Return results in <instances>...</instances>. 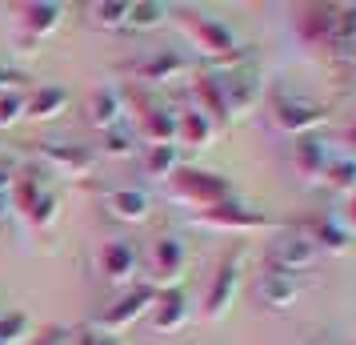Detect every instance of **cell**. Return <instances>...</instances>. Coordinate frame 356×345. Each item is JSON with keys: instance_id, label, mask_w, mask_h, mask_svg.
I'll return each instance as SVG.
<instances>
[{"instance_id": "6da1fadb", "label": "cell", "mask_w": 356, "mask_h": 345, "mask_svg": "<svg viewBox=\"0 0 356 345\" xmlns=\"http://www.w3.org/2000/svg\"><path fill=\"white\" fill-rule=\"evenodd\" d=\"M177 20H180V29L193 36V45L200 52H209V56H216V61H232V65H236V56H241V40H236V33L228 29L225 20L209 17V13H196V8H177Z\"/></svg>"}, {"instance_id": "7a4b0ae2", "label": "cell", "mask_w": 356, "mask_h": 345, "mask_svg": "<svg viewBox=\"0 0 356 345\" xmlns=\"http://www.w3.org/2000/svg\"><path fill=\"white\" fill-rule=\"evenodd\" d=\"M216 81H220V93H225L228 121H232V116L248 113L260 100V93H264V68L244 56V61H236L228 72H216Z\"/></svg>"}, {"instance_id": "3957f363", "label": "cell", "mask_w": 356, "mask_h": 345, "mask_svg": "<svg viewBox=\"0 0 356 345\" xmlns=\"http://www.w3.org/2000/svg\"><path fill=\"white\" fill-rule=\"evenodd\" d=\"M328 109L312 97H296V93H276L273 97V121L284 132H296V137H308L312 129H321Z\"/></svg>"}, {"instance_id": "277c9868", "label": "cell", "mask_w": 356, "mask_h": 345, "mask_svg": "<svg viewBox=\"0 0 356 345\" xmlns=\"http://www.w3.org/2000/svg\"><path fill=\"white\" fill-rule=\"evenodd\" d=\"M244 257H248V249L244 245H236L232 253L220 257L216 273H212V289H209V297H204V317L220 321V317L228 313L232 297H236V285H241V273H244Z\"/></svg>"}, {"instance_id": "5b68a950", "label": "cell", "mask_w": 356, "mask_h": 345, "mask_svg": "<svg viewBox=\"0 0 356 345\" xmlns=\"http://www.w3.org/2000/svg\"><path fill=\"white\" fill-rule=\"evenodd\" d=\"M172 185L184 201H193L200 209H212L220 201L232 197V181L220 177V173H209V169H177L172 173Z\"/></svg>"}, {"instance_id": "8992f818", "label": "cell", "mask_w": 356, "mask_h": 345, "mask_svg": "<svg viewBox=\"0 0 356 345\" xmlns=\"http://www.w3.org/2000/svg\"><path fill=\"white\" fill-rule=\"evenodd\" d=\"M316 257H321L316 245L296 229V233H280L273 245H268V257H264V261H268V269H276V273H296V277H300L305 269L316 265Z\"/></svg>"}, {"instance_id": "52a82bcc", "label": "cell", "mask_w": 356, "mask_h": 345, "mask_svg": "<svg viewBox=\"0 0 356 345\" xmlns=\"http://www.w3.org/2000/svg\"><path fill=\"white\" fill-rule=\"evenodd\" d=\"M40 161L56 169L60 177H88L97 169V153L88 145H72V141H40L36 145Z\"/></svg>"}, {"instance_id": "ba28073f", "label": "cell", "mask_w": 356, "mask_h": 345, "mask_svg": "<svg viewBox=\"0 0 356 345\" xmlns=\"http://www.w3.org/2000/svg\"><path fill=\"white\" fill-rule=\"evenodd\" d=\"M200 225H209V229H268L273 225V217L252 209V205H244V201L228 197L220 205H212V209H200L196 213Z\"/></svg>"}, {"instance_id": "9c48e42d", "label": "cell", "mask_w": 356, "mask_h": 345, "mask_svg": "<svg viewBox=\"0 0 356 345\" xmlns=\"http://www.w3.org/2000/svg\"><path fill=\"white\" fill-rule=\"evenodd\" d=\"M136 109H140V137L152 141V145H177V113L164 105V100L148 97V93H136Z\"/></svg>"}, {"instance_id": "30bf717a", "label": "cell", "mask_w": 356, "mask_h": 345, "mask_svg": "<svg viewBox=\"0 0 356 345\" xmlns=\"http://www.w3.org/2000/svg\"><path fill=\"white\" fill-rule=\"evenodd\" d=\"M156 297H161V289L156 285H136V289H129V293L116 301L113 309H104V317H100V325L97 329H104V333H113V329H124V325H132L136 317H145V313H152V305H156Z\"/></svg>"}, {"instance_id": "8fae6325", "label": "cell", "mask_w": 356, "mask_h": 345, "mask_svg": "<svg viewBox=\"0 0 356 345\" xmlns=\"http://www.w3.org/2000/svg\"><path fill=\"white\" fill-rule=\"evenodd\" d=\"M300 289H305V281L296 277V273H276V269H264L257 277V301L264 305V309H289L292 301L300 297Z\"/></svg>"}, {"instance_id": "7c38bea8", "label": "cell", "mask_w": 356, "mask_h": 345, "mask_svg": "<svg viewBox=\"0 0 356 345\" xmlns=\"http://www.w3.org/2000/svg\"><path fill=\"white\" fill-rule=\"evenodd\" d=\"M84 116H88V125L100 129V132L124 125V97H120V89H113V84L92 89V93H88V105H84Z\"/></svg>"}, {"instance_id": "4fadbf2b", "label": "cell", "mask_w": 356, "mask_h": 345, "mask_svg": "<svg viewBox=\"0 0 356 345\" xmlns=\"http://www.w3.org/2000/svg\"><path fill=\"white\" fill-rule=\"evenodd\" d=\"M188 68H193L188 56H180L177 49H161V52H152V56H145L140 65H132V72H136L140 81H148V84H164V81L184 77Z\"/></svg>"}, {"instance_id": "5bb4252c", "label": "cell", "mask_w": 356, "mask_h": 345, "mask_svg": "<svg viewBox=\"0 0 356 345\" xmlns=\"http://www.w3.org/2000/svg\"><path fill=\"white\" fill-rule=\"evenodd\" d=\"M104 209H108L116 221H132V225H140V221H148V213H152V201H148L145 189L124 185V189H108V193H104Z\"/></svg>"}, {"instance_id": "9a60e30c", "label": "cell", "mask_w": 356, "mask_h": 345, "mask_svg": "<svg viewBox=\"0 0 356 345\" xmlns=\"http://www.w3.org/2000/svg\"><path fill=\"white\" fill-rule=\"evenodd\" d=\"M184 241L180 237H172V233H164V237H156L152 241V253H148V265H152V277H161V281H168V277H177L180 269H184Z\"/></svg>"}, {"instance_id": "2e32d148", "label": "cell", "mask_w": 356, "mask_h": 345, "mask_svg": "<svg viewBox=\"0 0 356 345\" xmlns=\"http://www.w3.org/2000/svg\"><path fill=\"white\" fill-rule=\"evenodd\" d=\"M60 20H65V4L60 0H33V4L20 8V24H24V33L33 40L36 36H49Z\"/></svg>"}, {"instance_id": "e0dca14e", "label": "cell", "mask_w": 356, "mask_h": 345, "mask_svg": "<svg viewBox=\"0 0 356 345\" xmlns=\"http://www.w3.org/2000/svg\"><path fill=\"white\" fill-rule=\"evenodd\" d=\"M184 317H188V301H184V289H164L156 297V305H152V329H161V333H172V329L184 325Z\"/></svg>"}, {"instance_id": "ac0fdd59", "label": "cell", "mask_w": 356, "mask_h": 345, "mask_svg": "<svg viewBox=\"0 0 356 345\" xmlns=\"http://www.w3.org/2000/svg\"><path fill=\"white\" fill-rule=\"evenodd\" d=\"M300 233L316 245V253H348V245H353L348 233L340 229L337 221H328V217H316V221L300 225Z\"/></svg>"}, {"instance_id": "d6986e66", "label": "cell", "mask_w": 356, "mask_h": 345, "mask_svg": "<svg viewBox=\"0 0 356 345\" xmlns=\"http://www.w3.org/2000/svg\"><path fill=\"white\" fill-rule=\"evenodd\" d=\"M100 273L108 281H129L136 273V249L129 241H108L100 249Z\"/></svg>"}, {"instance_id": "ffe728a7", "label": "cell", "mask_w": 356, "mask_h": 345, "mask_svg": "<svg viewBox=\"0 0 356 345\" xmlns=\"http://www.w3.org/2000/svg\"><path fill=\"white\" fill-rule=\"evenodd\" d=\"M193 97H196V113H204L209 121H228V105H225V93H220V81L216 72H200L193 81Z\"/></svg>"}, {"instance_id": "44dd1931", "label": "cell", "mask_w": 356, "mask_h": 345, "mask_svg": "<svg viewBox=\"0 0 356 345\" xmlns=\"http://www.w3.org/2000/svg\"><path fill=\"white\" fill-rule=\"evenodd\" d=\"M65 109H68V89H60V84H44L40 93L24 97V116H33V121H52Z\"/></svg>"}, {"instance_id": "7402d4cb", "label": "cell", "mask_w": 356, "mask_h": 345, "mask_svg": "<svg viewBox=\"0 0 356 345\" xmlns=\"http://www.w3.org/2000/svg\"><path fill=\"white\" fill-rule=\"evenodd\" d=\"M332 20H337V4H308V8H300V33L312 45H328Z\"/></svg>"}, {"instance_id": "603a6c76", "label": "cell", "mask_w": 356, "mask_h": 345, "mask_svg": "<svg viewBox=\"0 0 356 345\" xmlns=\"http://www.w3.org/2000/svg\"><path fill=\"white\" fill-rule=\"evenodd\" d=\"M328 49L337 52V56H353V49H356V4H337Z\"/></svg>"}, {"instance_id": "cb8c5ba5", "label": "cell", "mask_w": 356, "mask_h": 345, "mask_svg": "<svg viewBox=\"0 0 356 345\" xmlns=\"http://www.w3.org/2000/svg\"><path fill=\"white\" fill-rule=\"evenodd\" d=\"M212 132H216V125H212L204 113H196V109H188V113H177V141L188 148H200L212 141Z\"/></svg>"}, {"instance_id": "d4e9b609", "label": "cell", "mask_w": 356, "mask_h": 345, "mask_svg": "<svg viewBox=\"0 0 356 345\" xmlns=\"http://www.w3.org/2000/svg\"><path fill=\"white\" fill-rule=\"evenodd\" d=\"M296 164L305 177H324L328 169V145L321 137H296Z\"/></svg>"}, {"instance_id": "484cf974", "label": "cell", "mask_w": 356, "mask_h": 345, "mask_svg": "<svg viewBox=\"0 0 356 345\" xmlns=\"http://www.w3.org/2000/svg\"><path fill=\"white\" fill-rule=\"evenodd\" d=\"M129 13L132 4L129 0H100V4H88V17L100 29H129Z\"/></svg>"}, {"instance_id": "4316f807", "label": "cell", "mask_w": 356, "mask_h": 345, "mask_svg": "<svg viewBox=\"0 0 356 345\" xmlns=\"http://www.w3.org/2000/svg\"><path fill=\"white\" fill-rule=\"evenodd\" d=\"M164 20H168V4H161V0H136L129 13V29H161Z\"/></svg>"}, {"instance_id": "83f0119b", "label": "cell", "mask_w": 356, "mask_h": 345, "mask_svg": "<svg viewBox=\"0 0 356 345\" xmlns=\"http://www.w3.org/2000/svg\"><path fill=\"white\" fill-rule=\"evenodd\" d=\"M180 169V145H152L148 148V173L152 177H172Z\"/></svg>"}, {"instance_id": "f1b7e54d", "label": "cell", "mask_w": 356, "mask_h": 345, "mask_svg": "<svg viewBox=\"0 0 356 345\" xmlns=\"http://www.w3.org/2000/svg\"><path fill=\"white\" fill-rule=\"evenodd\" d=\"M104 157H129L132 148H136V132L129 129V125H116V129L104 132Z\"/></svg>"}, {"instance_id": "f546056e", "label": "cell", "mask_w": 356, "mask_h": 345, "mask_svg": "<svg viewBox=\"0 0 356 345\" xmlns=\"http://www.w3.org/2000/svg\"><path fill=\"white\" fill-rule=\"evenodd\" d=\"M324 181L332 185V189H356V161L353 157H344V161H328Z\"/></svg>"}, {"instance_id": "4dcf8cb0", "label": "cell", "mask_w": 356, "mask_h": 345, "mask_svg": "<svg viewBox=\"0 0 356 345\" xmlns=\"http://www.w3.org/2000/svg\"><path fill=\"white\" fill-rule=\"evenodd\" d=\"M29 333V317L20 309H13V313H0V342L4 345H13L17 337H24Z\"/></svg>"}, {"instance_id": "1f68e13d", "label": "cell", "mask_w": 356, "mask_h": 345, "mask_svg": "<svg viewBox=\"0 0 356 345\" xmlns=\"http://www.w3.org/2000/svg\"><path fill=\"white\" fill-rule=\"evenodd\" d=\"M20 116H24V97H20V93L0 97V129H4V125H17Z\"/></svg>"}, {"instance_id": "d6a6232c", "label": "cell", "mask_w": 356, "mask_h": 345, "mask_svg": "<svg viewBox=\"0 0 356 345\" xmlns=\"http://www.w3.org/2000/svg\"><path fill=\"white\" fill-rule=\"evenodd\" d=\"M72 345H120V337L116 333H104V329H81Z\"/></svg>"}, {"instance_id": "836d02e7", "label": "cell", "mask_w": 356, "mask_h": 345, "mask_svg": "<svg viewBox=\"0 0 356 345\" xmlns=\"http://www.w3.org/2000/svg\"><path fill=\"white\" fill-rule=\"evenodd\" d=\"M36 345H68V337H65V329H60V325H52V329L40 333V342H36Z\"/></svg>"}, {"instance_id": "e575fe53", "label": "cell", "mask_w": 356, "mask_h": 345, "mask_svg": "<svg viewBox=\"0 0 356 345\" xmlns=\"http://www.w3.org/2000/svg\"><path fill=\"white\" fill-rule=\"evenodd\" d=\"M24 81V77H20L17 68H8V65H0V89H4V84H20Z\"/></svg>"}, {"instance_id": "d590c367", "label": "cell", "mask_w": 356, "mask_h": 345, "mask_svg": "<svg viewBox=\"0 0 356 345\" xmlns=\"http://www.w3.org/2000/svg\"><path fill=\"white\" fill-rule=\"evenodd\" d=\"M13 181H17V177H13V173H8V169H4V164H0V197H4V193H8V189H13Z\"/></svg>"}, {"instance_id": "8d00e7d4", "label": "cell", "mask_w": 356, "mask_h": 345, "mask_svg": "<svg viewBox=\"0 0 356 345\" xmlns=\"http://www.w3.org/2000/svg\"><path fill=\"white\" fill-rule=\"evenodd\" d=\"M348 221H353V229H356V197L348 201Z\"/></svg>"}, {"instance_id": "74e56055", "label": "cell", "mask_w": 356, "mask_h": 345, "mask_svg": "<svg viewBox=\"0 0 356 345\" xmlns=\"http://www.w3.org/2000/svg\"><path fill=\"white\" fill-rule=\"evenodd\" d=\"M4 217H8V201L0 197V221H4Z\"/></svg>"}, {"instance_id": "f35d334b", "label": "cell", "mask_w": 356, "mask_h": 345, "mask_svg": "<svg viewBox=\"0 0 356 345\" xmlns=\"http://www.w3.org/2000/svg\"><path fill=\"white\" fill-rule=\"evenodd\" d=\"M348 141H353V145H356V125H353V129H348Z\"/></svg>"}, {"instance_id": "ab89813d", "label": "cell", "mask_w": 356, "mask_h": 345, "mask_svg": "<svg viewBox=\"0 0 356 345\" xmlns=\"http://www.w3.org/2000/svg\"><path fill=\"white\" fill-rule=\"evenodd\" d=\"M353 61H356V49H353Z\"/></svg>"}, {"instance_id": "60d3db41", "label": "cell", "mask_w": 356, "mask_h": 345, "mask_svg": "<svg viewBox=\"0 0 356 345\" xmlns=\"http://www.w3.org/2000/svg\"><path fill=\"white\" fill-rule=\"evenodd\" d=\"M0 345H4V342H0Z\"/></svg>"}]
</instances>
